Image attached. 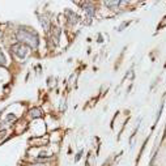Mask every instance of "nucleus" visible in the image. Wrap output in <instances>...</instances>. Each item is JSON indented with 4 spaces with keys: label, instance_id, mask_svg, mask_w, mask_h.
Segmentation results:
<instances>
[{
    "label": "nucleus",
    "instance_id": "nucleus-4",
    "mask_svg": "<svg viewBox=\"0 0 166 166\" xmlns=\"http://www.w3.org/2000/svg\"><path fill=\"white\" fill-rule=\"evenodd\" d=\"M30 114H31V117H33V118H39V117H42V113H41V110H39V109H33Z\"/></svg>",
    "mask_w": 166,
    "mask_h": 166
},
{
    "label": "nucleus",
    "instance_id": "nucleus-5",
    "mask_svg": "<svg viewBox=\"0 0 166 166\" xmlns=\"http://www.w3.org/2000/svg\"><path fill=\"white\" fill-rule=\"evenodd\" d=\"M107 7H118L120 4V2H106L105 3Z\"/></svg>",
    "mask_w": 166,
    "mask_h": 166
},
{
    "label": "nucleus",
    "instance_id": "nucleus-3",
    "mask_svg": "<svg viewBox=\"0 0 166 166\" xmlns=\"http://www.w3.org/2000/svg\"><path fill=\"white\" fill-rule=\"evenodd\" d=\"M65 14H67V16H69V17H68V21H69L71 24L77 22V16L72 11H65Z\"/></svg>",
    "mask_w": 166,
    "mask_h": 166
},
{
    "label": "nucleus",
    "instance_id": "nucleus-1",
    "mask_svg": "<svg viewBox=\"0 0 166 166\" xmlns=\"http://www.w3.org/2000/svg\"><path fill=\"white\" fill-rule=\"evenodd\" d=\"M17 39L22 45L25 43V45L33 47V49H37L38 46V35L30 27H20L17 30Z\"/></svg>",
    "mask_w": 166,
    "mask_h": 166
},
{
    "label": "nucleus",
    "instance_id": "nucleus-7",
    "mask_svg": "<svg viewBox=\"0 0 166 166\" xmlns=\"http://www.w3.org/2000/svg\"><path fill=\"white\" fill-rule=\"evenodd\" d=\"M14 119H16L14 115H12V114H9V115H8V120H14Z\"/></svg>",
    "mask_w": 166,
    "mask_h": 166
},
{
    "label": "nucleus",
    "instance_id": "nucleus-6",
    "mask_svg": "<svg viewBox=\"0 0 166 166\" xmlns=\"http://www.w3.org/2000/svg\"><path fill=\"white\" fill-rule=\"evenodd\" d=\"M0 64H5V58H4V55L2 53V50H0Z\"/></svg>",
    "mask_w": 166,
    "mask_h": 166
},
{
    "label": "nucleus",
    "instance_id": "nucleus-8",
    "mask_svg": "<svg viewBox=\"0 0 166 166\" xmlns=\"http://www.w3.org/2000/svg\"><path fill=\"white\" fill-rule=\"evenodd\" d=\"M30 166H43V165H30Z\"/></svg>",
    "mask_w": 166,
    "mask_h": 166
},
{
    "label": "nucleus",
    "instance_id": "nucleus-2",
    "mask_svg": "<svg viewBox=\"0 0 166 166\" xmlns=\"http://www.w3.org/2000/svg\"><path fill=\"white\" fill-rule=\"evenodd\" d=\"M11 51L14 55H17L18 58H25L27 54V47L25 45H22V43H17V45H13L11 47Z\"/></svg>",
    "mask_w": 166,
    "mask_h": 166
}]
</instances>
